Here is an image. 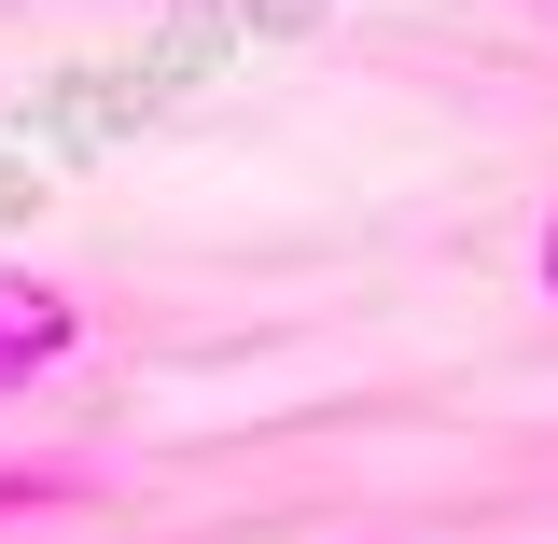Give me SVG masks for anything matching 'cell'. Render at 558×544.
Masks as SVG:
<instances>
[{
	"mask_svg": "<svg viewBox=\"0 0 558 544\" xmlns=\"http://www.w3.org/2000/svg\"><path fill=\"white\" fill-rule=\"evenodd\" d=\"M70 349H84V307H70L57 279H14V266H0V391L43 377V363H70Z\"/></svg>",
	"mask_w": 558,
	"mask_h": 544,
	"instance_id": "6da1fadb",
	"label": "cell"
},
{
	"mask_svg": "<svg viewBox=\"0 0 558 544\" xmlns=\"http://www.w3.org/2000/svg\"><path fill=\"white\" fill-rule=\"evenodd\" d=\"M43 503H57V475H43V461H28V475H0V517H43Z\"/></svg>",
	"mask_w": 558,
	"mask_h": 544,
	"instance_id": "7a4b0ae2",
	"label": "cell"
},
{
	"mask_svg": "<svg viewBox=\"0 0 558 544\" xmlns=\"http://www.w3.org/2000/svg\"><path fill=\"white\" fill-rule=\"evenodd\" d=\"M545 293H558V223H545Z\"/></svg>",
	"mask_w": 558,
	"mask_h": 544,
	"instance_id": "3957f363",
	"label": "cell"
}]
</instances>
